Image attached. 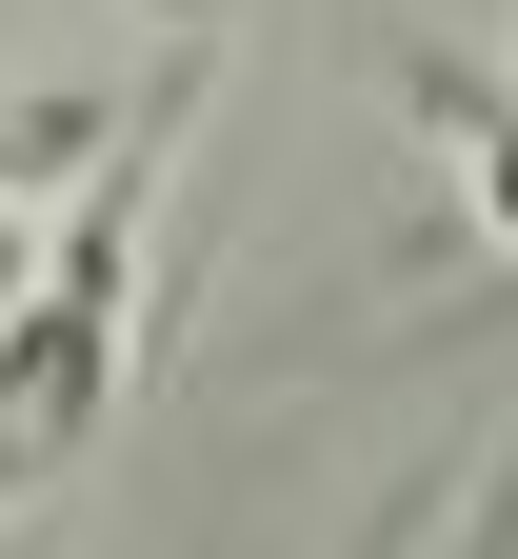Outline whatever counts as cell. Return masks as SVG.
<instances>
[{
    "instance_id": "1",
    "label": "cell",
    "mask_w": 518,
    "mask_h": 559,
    "mask_svg": "<svg viewBox=\"0 0 518 559\" xmlns=\"http://www.w3.org/2000/svg\"><path fill=\"white\" fill-rule=\"evenodd\" d=\"M180 120H200V40L100 120V160L40 200V260H21V300H0V520L60 500V479H81V440L120 419V360H140V240H160V160H180Z\"/></svg>"
},
{
    "instance_id": "2",
    "label": "cell",
    "mask_w": 518,
    "mask_h": 559,
    "mask_svg": "<svg viewBox=\"0 0 518 559\" xmlns=\"http://www.w3.org/2000/svg\"><path fill=\"white\" fill-rule=\"evenodd\" d=\"M399 100L438 120V180H459V221L518 260V81H479V60H399Z\"/></svg>"
}]
</instances>
